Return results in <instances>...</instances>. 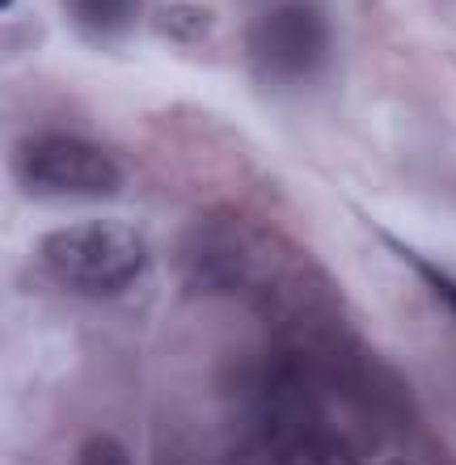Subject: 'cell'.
<instances>
[{
    "mask_svg": "<svg viewBox=\"0 0 456 465\" xmlns=\"http://www.w3.org/2000/svg\"><path fill=\"white\" fill-rule=\"evenodd\" d=\"M275 465H355V457L343 444V436L325 428L321 419L287 411L284 423H279Z\"/></svg>",
    "mask_w": 456,
    "mask_h": 465,
    "instance_id": "obj_4",
    "label": "cell"
},
{
    "mask_svg": "<svg viewBox=\"0 0 456 465\" xmlns=\"http://www.w3.org/2000/svg\"><path fill=\"white\" fill-rule=\"evenodd\" d=\"M149 267V245L123 221H81L47 232L34 250V271L51 288L81 301H114Z\"/></svg>",
    "mask_w": 456,
    "mask_h": 465,
    "instance_id": "obj_1",
    "label": "cell"
},
{
    "mask_svg": "<svg viewBox=\"0 0 456 465\" xmlns=\"http://www.w3.org/2000/svg\"><path fill=\"white\" fill-rule=\"evenodd\" d=\"M0 9H13V0H0Z\"/></svg>",
    "mask_w": 456,
    "mask_h": 465,
    "instance_id": "obj_9",
    "label": "cell"
},
{
    "mask_svg": "<svg viewBox=\"0 0 456 465\" xmlns=\"http://www.w3.org/2000/svg\"><path fill=\"white\" fill-rule=\"evenodd\" d=\"M211 25H216L211 9L195 5V0H173V5H165L157 13V30L170 43H199V38L211 35Z\"/></svg>",
    "mask_w": 456,
    "mask_h": 465,
    "instance_id": "obj_6",
    "label": "cell"
},
{
    "mask_svg": "<svg viewBox=\"0 0 456 465\" xmlns=\"http://www.w3.org/2000/svg\"><path fill=\"white\" fill-rule=\"evenodd\" d=\"M384 245H389V250H393V254L402 258V262H406V267L414 271V275H419V280L427 283V288H432V292H435V301H440V305H444L448 313H452V318H456V280H452V275H448L444 267H435L432 258L414 254V250H410V245H402V242H397V237H384Z\"/></svg>",
    "mask_w": 456,
    "mask_h": 465,
    "instance_id": "obj_7",
    "label": "cell"
},
{
    "mask_svg": "<svg viewBox=\"0 0 456 465\" xmlns=\"http://www.w3.org/2000/svg\"><path fill=\"white\" fill-rule=\"evenodd\" d=\"M144 0H63V17L89 43H114L136 30Z\"/></svg>",
    "mask_w": 456,
    "mask_h": 465,
    "instance_id": "obj_5",
    "label": "cell"
},
{
    "mask_svg": "<svg viewBox=\"0 0 456 465\" xmlns=\"http://www.w3.org/2000/svg\"><path fill=\"white\" fill-rule=\"evenodd\" d=\"M73 465H131V453H127V444L119 440V436L98 431V436H89V440L76 449Z\"/></svg>",
    "mask_w": 456,
    "mask_h": 465,
    "instance_id": "obj_8",
    "label": "cell"
},
{
    "mask_svg": "<svg viewBox=\"0 0 456 465\" xmlns=\"http://www.w3.org/2000/svg\"><path fill=\"white\" fill-rule=\"evenodd\" d=\"M13 178L34 199H68L93 203L123 191V165L85 135L73 132H34L13 153Z\"/></svg>",
    "mask_w": 456,
    "mask_h": 465,
    "instance_id": "obj_2",
    "label": "cell"
},
{
    "mask_svg": "<svg viewBox=\"0 0 456 465\" xmlns=\"http://www.w3.org/2000/svg\"><path fill=\"white\" fill-rule=\"evenodd\" d=\"M249 68L267 85H300L330 55V17L321 0H279L246 30Z\"/></svg>",
    "mask_w": 456,
    "mask_h": 465,
    "instance_id": "obj_3",
    "label": "cell"
},
{
    "mask_svg": "<svg viewBox=\"0 0 456 465\" xmlns=\"http://www.w3.org/2000/svg\"><path fill=\"white\" fill-rule=\"evenodd\" d=\"M393 465H402V461H393Z\"/></svg>",
    "mask_w": 456,
    "mask_h": 465,
    "instance_id": "obj_10",
    "label": "cell"
}]
</instances>
